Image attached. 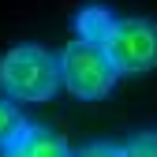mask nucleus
I'll use <instances>...</instances> for the list:
<instances>
[{"instance_id": "obj_1", "label": "nucleus", "mask_w": 157, "mask_h": 157, "mask_svg": "<svg viewBox=\"0 0 157 157\" xmlns=\"http://www.w3.org/2000/svg\"><path fill=\"white\" fill-rule=\"evenodd\" d=\"M75 34L97 41L127 78L157 71V19L150 15H116L109 4H82L75 11Z\"/></svg>"}, {"instance_id": "obj_2", "label": "nucleus", "mask_w": 157, "mask_h": 157, "mask_svg": "<svg viewBox=\"0 0 157 157\" xmlns=\"http://www.w3.org/2000/svg\"><path fill=\"white\" fill-rule=\"evenodd\" d=\"M64 86L60 78V52L45 45H15L0 56V90L15 97L19 105H41L52 101L56 90Z\"/></svg>"}, {"instance_id": "obj_3", "label": "nucleus", "mask_w": 157, "mask_h": 157, "mask_svg": "<svg viewBox=\"0 0 157 157\" xmlns=\"http://www.w3.org/2000/svg\"><path fill=\"white\" fill-rule=\"evenodd\" d=\"M60 78H64V90L71 97H78V101H101V97H109L116 90V82L124 75L116 71V64L109 60V52L97 41L75 34V41H67L64 52H60Z\"/></svg>"}, {"instance_id": "obj_4", "label": "nucleus", "mask_w": 157, "mask_h": 157, "mask_svg": "<svg viewBox=\"0 0 157 157\" xmlns=\"http://www.w3.org/2000/svg\"><path fill=\"white\" fill-rule=\"evenodd\" d=\"M75 146L64 139V135H56L52 127L45 124H23L15 135V142L8 146V157H71Z\"/></svg>"}, {"instance_id": "obj_5", "label": "nucleus", "mask_w": 157, "mask_h": 157, "mask_svg": "<svg viewBox=\"0 0 157 157\" xmlns=\"http://www.w3.org/2000/svg\"><path fill=\"white\" fill-rule=\"evenodd\" d=\"M23 112H19V101L8 94H0V153H8V146L15 142L19 127H23Z\"/></svg>"}, {"instance_id": "obj_6", "label": "nucleus", "mask_w": 157, "mask_h": 157, "mask_svg": "<svg viewBox=\"0 0 157 157\" xmlns=\"http://www.w3.org/2000/svg\"><path fill=\"white\" fill-rule=\"evenodd\" d=\"M127 157H157V127H139L127 139Z\"/></svg>"}]
</instances>
